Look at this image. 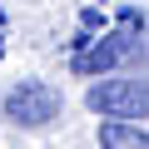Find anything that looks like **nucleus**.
Returning <instances> with one entry per match:
<instances>
[{
	"instance_id": "f257e3e1",
	"label": "nucleus",
	"mask_w": 149,
	"mask_h": 149,
	"mask_svg": "<svg viewBox=\"0 0 149 149\" xmlns=\"http://www.w3.org/2000/svg\"><path fill=\"white\" fill-rule=\"evenodd\" d=\"M85 104L100 119H149V80H129V74H104L100 85L85 90Z\"/></svg>"
},
{
	"instance_id": "f03ea898",
	"label": "nucleus",
	"mask_w": 149,
	"mask_h": 149,
	"mask_svg": "<svg viewBox=\"0 0 149 149\" xmlns=\"http://www.w3.org/2000/svg\"><path fill=\"white\" fill-rule=\"evenodd\" d=\"M74 45H80V50H74V60H70V65H74V74H100V80L144 50V40H139V30H134V25H124V30H114V35H104V40L80 35Z\"/></svg>"
},
{
	"instance_id": "7ed1b4c3",
	"label": "nucleus",
	"mask_w": 149,
	"mask_h": 149,
	"mask_svg": "<svg viewBox=\"0 0 149 149\" xmlns=\"http://www.w3.org/2000/svg\"><path fill=\"white\" fill-rule=\"evenodd\" d=\"M60 109H65V100H60V90L45 85V80H20V85L5 95V119H10V124H25V129L55 124Z\"/></svg>"
},
{
	"instance_id": "20e7f679",
	"label": "nucleus",
	"mask_w": 149,
	"mask_h": 149,
	"mask_svg": "<svg viewBox=\"0 0 149 149\" xmlns=\"http://www.w3.org/2000/svg\"><path fill=\"white\" fill-rule=\"evenodd\" d=\"M100 149H149V134L129 119H104L100 124Z\"/></svg>"
}]
</instances>
